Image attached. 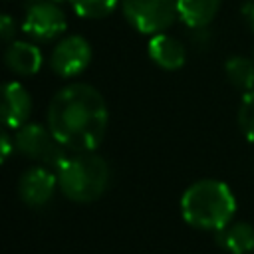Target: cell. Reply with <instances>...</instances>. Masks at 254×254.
Returning <instances> with one entry per match:
<instances>
[{
  "label": "cell",
  "mask_w": 254,
  "mask_h": 254,
  "mask_svg": "<svg viewBox=\"0 0 254 254\" xmlns=\"http://www.w3.org/2000/svg\"><path fill=\"white\" fill-rule=\"evenodd\" d=\"M60 2L62 0H28L22 32L36 42H52L60 38L67 28V18Z\"/></svg>",
  "instance_id": "obj_6"
},
{
  "label": "cell",
  "mask_w": 254,
  "mask_h": 254,
  "mask_svg": "<svg viewBox=\"0 0 254 254\" xmlns=\"http://www.w3.org/2000/svg\"><path fill=\"white\" fill-rule=\"evenodd\" d=\"M181 214L192 228L218 232L230 224L236 214L234 192L218 179H200L185 189L181 196Z\"/></svg>",
  "instance_id": "obj_2"
},
{
  "label": "cell",
  "mask_w": 254,
  "mask_h": 254,
  "mask_svg": "<svg viewBox=\"0 0 254 254\" xmlns=\"http://www.w3.org/2000/svg\"><path fill=\"white\" fill-rule=\"evenodd\" d=\"M224 75L230 85L242 91L254 89V60L244 56H230L224 62Z\"/></svg>",
  "instance_id": "obj_14"
},
{
  "label": "cell",
  "mask_w": 254,
  "mask_h": 254,
  "mask_svg": "<svg viewBox=\"0 0 254 254\" xmlns=\"http://www.w3.org/2000/svg\"><path fill=\"white\" fill-rule=\"evenodd\" d=\"M240 16L244 20V24L248 26V30L254 34V0H244L240 6Z\"/></svg>",
  "instance_id": "obj_18"
},
{
  "label": "cell",
  "mask_w": 254,
  "mask_h": 254,
  "mask_svg": "<svg viewBox=\"0 0 254 254\" xmlns=\"http://www.w3.org/2000/svg\"><path fill=\"white\" fill-rule=\"evenodd\" d=\"M73 12L83 20H103L121 4V0H67Z\"/></svg>",
  "instance_id": "obj_15"
},
{
  "label": "cell",
  "mask_w": 254,
  "mask_h": 254,
  "mask_svg": "<svg viewBox=\"0 0 254 254\" xmlns=\"http://www.w3.org/2000/svg\"><path fill=\"white\" fill-rule=\"evenodd\" d=\"M93 52L91 44L79 36V34H67L58 40V44L50 52V69L64 77V79H73L81 75L87 65L91 64Z\"/></svg>",
  "instance_id": "obj_7"
},
{
  "label": "cell",
  "mask_w": 254,
  "mask_h": 254,
  "mask_svg": "<svg viewBox=\"0 0 254 254\" xmlns=\"http://www.w3.org/2000/svg\"><path fill=\"white\" fill-rule=\"evenodd\" d=\"M147 54H149L151 62L165 71H177L187 64L185 44L167 32L151 36V40L147 44Z\"/></svg>",
  "instance_id": "obj_10"
},
{
  "label": "cell",
  "mask_w": 254,
  "mask_h": 254,
  "mask_svg": "<svg viewBox=\"0 0 254 254\" xmlns=\"http://www.w3.org/2000/svg\"><path fill=\"white\" fill-rule=\"evenodd\" d=\"M127 24L145 36L167 32L179 18L177 0H121Z\"/></svg>",
  "instance_id": "obj_5"
},
{
  "label": "cell",
  "mask_w": 254,
  "mask_h": 254,
  "mask_svg": "<svg viewBox=\"0 0 254 254\" xmlns=\"http://www.w3.org/2000/svg\"><path fill=\"white\" fill-rule=\"evenodd\" d=\"M14 147L22 157L36 161L38 165L52 171H58L62 163L69 157L67 149L56 139L50 127L30 121L14 131Z\"/></svg>",
  "instance_id": "obj_4"
},
{
  "label": "cell",
  "mask_w": 254,
  "mask_h": 254,
  "mask_svg": "<svg viewBox=\"0 0 254 254\" xmlns=\"http://www.w3.org/2000/svg\"><path fill=\"white\" fill-rule=\"evenodd\" d=\"M32 113V95L20 81H8L2 91V119L6 129H20Z\"/></svg>",
  "instance_id": "obj_9"
},
{
  "label": "cell",
  "mask_w": 254,
  "mask_h": 254,
  "mask_svg": "<svg viewBox=\"0 0 254 254\" xmlns=\"http://www.w3.org/2000/svg\"><path fill=\"white\" fill-rule=\"evenodd\" d=\"M4 64L12 73L28 77V75H34L40 71V67L44 64V56L36 44L28 42V40H12L10 44H6Z\"/></svg>",
  "instance_id": "obj_11"
},
{
  "label": "cell",
  "mask_w": 254,
  "mask_h": 254,
  "mask_svg": "<svg viewBox=\"0 0 254 254\" xmlns=\"http://www.w3.org/2000/svg\"><path fill=\"white\" fill-rule=\"evenodd\" d=\"M14 36H16V22H14V18L10 14H2V18H0V38L6 44H10L14 40Z\"/></svg>",
  "instance_id": "obj_17"
},
{
  "label": "cell",
  "mask_w": 254,
  "mask_h": 254,
  "mask_svg": "<svg viewBox=\"0 0 254 254\" xmlns=\"http://www.w3.org/2000/svg\"><path fill=\"white\" fill-rule=\"evenodd\" d=\"M56 175L64 196L79 204L97 200L107 190L111 181V169L107 161L95 151L69 155Z\"/></svg>",
  "instance_id": "obj_3"
},
{
  "label": "cell",
  "mask_w": 254,
  "mask_h": 254,
  "mask_svg": "<svg viewBox=\"0 0 254 254\" xmlns=\"http://www.w3.org/2000/svg\"><path fill=\"white\" fill-rule=\"evenodd\" d=\"M222 0H177L179 20L189 30L208 28L218 16Z\"/></svg>",
  "instance_id": "obj_12"
},
{
  "label": "cell",
  "mask_w": 254,
  "mask_h": 254,
  "mask_svg": "<svg viewBox=\"0 0 254 254\" xmlns=\"http://www.w3.org/2000/svg\"><path fill=\"white\" fill-rule=\"evenodd\" d=\"M216 242L228 254H250L254 252V226L244 220L230 222L216 232Z\"/></svg>",
  "instance_id": "obj_13"
},
{
  "label": "cell",
  "mask_w": 254,
  "mask_h": 254,
  "mask_svg": "<svg viewBox=\"0 0 254 254\" xmlns=\"http://www.w3.org/2000/svg\"><path fill=\"white\" fill-rule=\"evenodd\" d=\"M56 187H58L56 171L36 165L22 173V177L18 181V194L24 204H28L32 208H40L52 200Z\"/></svg>",
  "instance_id": "obj_8"
},
{
  "label": "cell",
  "mask_w": 254,
  "mask_h": 254,
  "mask_svg": "<svg viewBox=\"0 0 254 254\" xmlns=\"http://www.w3.org/2000/svg\"><path fill=\"white\" fill-rule=\"evenodd\" d=\"M46 119L50 131L67 151L89 153L101 145L107 133L109 111L97 87L73 81L52 95Z\"/></svg>",
  "instance_id": "obj_1"
},
{
  "label": "cell",
  "mask_w": 254,
  "mask_h": 254,
  "mask_svg": "<svg viewBox=\"0 0 254 254\" xmlns=\"http://www.w3.org/2000/svg\"><path fill=\"white\" fill-rule=\"evenodd\" d=\"M238 127L246 141L254 143V89L244 91L238 105Z\"/></svg>",
  "instance_id": "obj_16"
},
{
  "label": "cell",
  "mask_w": 254,
  "mask_h": 254,
  "mask_svg": "<svg viewBox=\"0 0 254 254\" xmlns=\"http://www.w3.org/2000/svg\"><path fill=\"white\" fill-rule=\"evenodd\" d=\"M0 147H2V161H8L10 153H12V151H16V147H14V139L8 135V129H4V131H2Z\"/></svg>",
  "instance_id": "obj_19"
}]
</instances>
